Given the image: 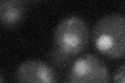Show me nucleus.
I'll list each match as a JSON object with an SVG mask.
<instances>
[{
    "mask_svg": "<svg viewBox=\"0 0 125 83\" xmlns=\"http://www.w3.org/2000/svg\"><path fill=\"white\" fill-rule=\"evenodd\" d=\"M93 41L96 49L105 56L125 57V17L111 14L100 18L94 26Z\"/></svg>",
    "mask_w": 125,
    "mask_h": 83,
    "instance_id": "f257e3e1",
    "label": "nucleus"
},
{
    "mask_svg": "<svg viewBox=\"0 0 125 83\" xmlns=\"http://www.w3.org/2000/svg\"><path fill=\"white\" fill-rule=\"evenodd\" d=\"M16 80L19 82L49 83L55 82L56 78L52 68L40 60H26L18 66Z\"/></svg>",
    "mask_w": 125,
    "mask_h": 83,
    "instance_id": "20e7f679",
    "label": "nucleus"
},
{
    "mask_svg": "<svg viewBox=\"0 0 125 83\" xmlns=\"http://www.w3.org/2000/svg\"><path fill=\"white\" fill-rule=\"evenodd\" d=\"M53 42L55 48L70 56L80 53L90 42L88 24L76 16L65 18L55 27Z\"/></svg>",
    "mask_w": 125,
    "mask_h": 83,
    "instance_id": "f03ea898",
    "label": "nucleus"
},
{
    "mask_svg": "<svg viewBox=\"0 0 125 83\" xmlns=\"http://www.w3.org/2000/svg\"><path fill=\"white\" fill-rule=\"evenodd\" d=\"M113 81L125 83V64L121 65L120 68L115 72L114 77H113Z\"/></svg>",
    "mask_w": 125,
    "mask_h": 83,
    "instance_id": "0eeeda50",
    "label": "nucleus"
},
{
    "mask_svg": "<svg viewBox=\"0 0 125 83\" xmlns=\"http://www.w3.org/2000/svg\"><path fill=\"white\" fill-rule=\"evenodd\" d=\"M71 57L72 56L62 52V51L58 50L57 48H54L51 55H50V60H51L52 65L55 66V68L62 69V68H66L67 65H69L70 61H71Z\"/></svg>",
    "mask_w": 125,
    "mask_h": 83,
    "instance_id": "423d86ee",
    "label": "nucleus"
},
{
    "mask_svg": "<svg viewBox=\"0 0 125 83\" xmlns=\"http://www.w3.org/2000/svg\"><path fill=\"white\" fill-rule=\"evenodd\" d=\"M69 82H108L109 72L101 59L94 54L78 57L70 68Z\"/></svg>",
    "mask_w": 125,
    "mask_h": 83,
    "instance_id": "7ed1b4c3",
    "label": "nucleus"
},
{
    "mask_svg": "<svg viewBox=\"0 0 125 83\" xmlns=\"http://www.w3.org/2000/svg\"><path fill=\"white\" fill-rule=\"evenodd\" d=\"M24 16L22 0H2L0 3V20L6 27L18 24Z\"/></svg>",
    "mask_w": 125,
    "mask_h": 83,
    "instance_id": "39448f33",
    "label": "nucleus"
}]
</instances>
